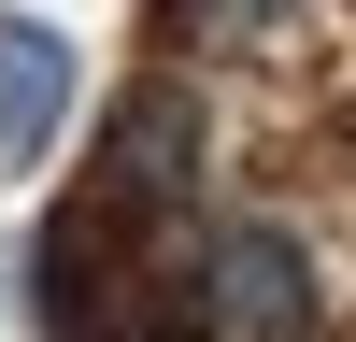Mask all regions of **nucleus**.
<instances>
[{
  "label": "nucleus",
  "instance_id": "f257e3e1",
  "mask_svg": "<svg viewBox=\"0 0 356 342\" xmlns=\"http://www.w3.org/2000/svg\"><path fill=\"white\" fill-rule=\"evenodd\" d=\"M314 314H328L314 243H300V228H271V214L214 228V243L186 256V328H214V342H300Z\"/></svg>",
  "mask_w": 356,
  "mask_h": 342
},
{
  "label": "nucleus",
  "instance_id": "f03ea898",
  "mask_svg": "<svg viewBox=\"0 0 356 342\" xmlns=\"http://www.w3.org/2000/svg\"><path fill=\"white\" fill-rule=\"evenodd\" d=\"M200 157H214V114H200V86H129L114 100V129H100V200L129 228H157V214H186L200 200Z\"/></svg>",
  "mask_w": 356,
  "mask_h": 342
},
{
  "label": "nucleus",
  "instance_id": "7ed1b4c3",
  "mask_svg": "<svg viewBox=\"0 0 356 342\" xmlns=\"http://www.w3.org/2000/svg\"><path fill=\"white\" fill-rule=\"evenodd\" d=\"M72 86H86L72 28L57 15H0V171H43V142L72 129Z\"/></svg>",
  "mask_w": 356,
  "mask_h": 342
}]
</instances>
